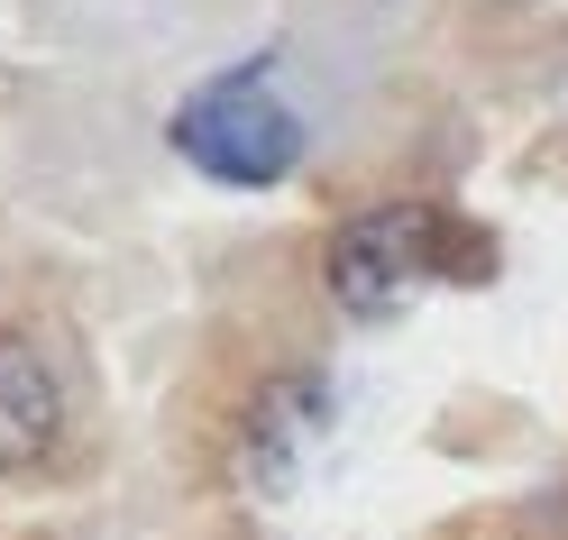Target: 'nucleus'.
Listing matches in <instances>:
<instances>
[{
  "mask_svg": "<svg viewBox=\"0 0 568 540\" xmlns=\"http://www.w3.org/2000/svg\"><path fill=\"white\" fill-rule=\"evenodd\" d=\"M458 275H486V238L440 202H376L331 238V303L358 320H385L422 284H458Z\"/></svg>",
  "mask_w": 568,
  "mask_h": 540,
  "instance_id": "obj_1",
  "label": "nucleus"
},
{
  "mask_svg": "<svg viewBox=\"0 0 568 540\" xmlns=\"http://www.w3.org/2000/svg\"><path fill=\"white\" fill-rule=\"evenodd\" d=\"M165 137H174V156L193 174H211V184H230V193H266V184H284V174L303 165V120H294V101L275 92L266 55L193 83L174 101Z\"/></svg>",
  "mask_w": 568,
  "mask_h": 540,
  "instance_id": "obj_2",
  "label": "nucleus"
},
{
  "mask_svg": "<svg viewBox=\"0 0 568 540\" xmlns=\"http://www.w3.org/2000/svg\"><path fill=\"white\" fill-rule=\"evenodd\" d=\"M331 421H339V394H331V376L322 367H284V376H266L257 385V404H247V421H239V486L247 495H294L303 477H312V458L331 449Z\"/></svg>",
  "mask_w": 568,
  "mask_h": 540,
  "instance_id": "obj_3",
  "label": "nucleus"
},
{
  "mask_svg": "<svg viewBox=\"0 0 568 540\" xmlns=\"http://www.w3.org/2000/svg\"><path fill=\"white\" fill-rule=\"evenodd\" d=\"M64 440V376L28 330H0V467H38Z\"/></svg>",
  "mask_w": 568,
  "mask_h": 540,
  "instance_id": "obj_4",
  "label": "nucleus"
}]
</instances>
